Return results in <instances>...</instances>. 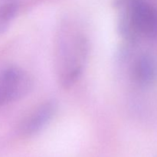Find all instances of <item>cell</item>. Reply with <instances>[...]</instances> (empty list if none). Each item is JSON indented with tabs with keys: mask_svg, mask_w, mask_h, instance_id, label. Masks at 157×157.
Instances as JSON below:
<instances>
[{
	"mask_svg": "<svg viewBox=\"0 0 157 157\" xmlns=\"http://www.w3.org/2000/svg\"><path fill=\"white\" fill-rule=\"evenodd\" d=\"M89 53V43L84 35L72 33L63 37L58 46V74L59 83L67 89L82 75Z\"/></svg>",
	"mask_w": 157,
	"mask_h": 157,
	"instance_id": "1",
	"label": "cell"
},
{
	"mask_svg": "<svg viewBox=\"0 0 157 157\" xmlns=\"http://www.w3.org/2000/svg\"><path fill=\"white\" fill-rule=\"evenodd\" d=\"M157 75V63L152 55L145 54L137 58L133 67V77L139 84H152Z\"/></svg>",
	"mask_w": 157,
	"mask_h": 157,
	"instance_id": "5",
	"label": "cell"
},
{
	"mask_svg": "<svg viewBox=\"0 0 157 157\" xmlns=\"http://www.w3.org/2000/svg\"><path fill=\"white\" fill-rule=\"evenodd\" d=\"M127 11L136 35L142 34L148 37L157 35V12L152 6L143 2L134 1Z\"/></svg>",
	"mask_w": 157,
	"mask_h": 157,
	"instance_id": "3",
	"label": "cell"
},
{
	"mask_svg": "<svg viewBox=\"0 0 157 157\" xmlns=\"http://www.w3.org/2000/svg\"><path fill=\"white\" fill-rule=\"evenodd\" d=\"M58 107V102L53 99L41 104L21 123L20 133L25 136H32L40 133L55 117Z\"/></svg>",
	"mask_w": 157,
	"mask_h": 157,
	"instance_id": "4",
	"label": "cell"
},
{
	"mask_svg": "<svg viewBox=\"0 0 157 157\" xmlns=\"http://www.w3.org/2000/svg\"><path fill=\"white\" fill-rule=\"evenodd\" d=\"M18 8L15 3L9 2L0 6V35L4 34L16 17Z\"/></svg>",
	"mask_w": 157,
	"mask_h": 157,
	"instance_id": "6",
	"label": "cell"
},
{
	"mask_svg": "<svg viewBox=\"0 0 157 157\" xmlns=\"http://www.w3.org/2000/svg\"><path fill=\"white\" fill-rule=\"evenodd\" d=\"M33 86L32 76L24 69L16 66L5 68L0 74V106L25 98Z\"/></svg>",
	"mask_w": 157,
	"mask_h": 157,
	"instance_id": "2",
	"label": "cell"
}]
</instances>
